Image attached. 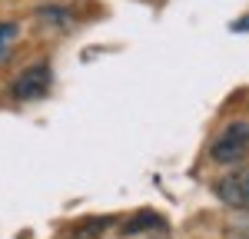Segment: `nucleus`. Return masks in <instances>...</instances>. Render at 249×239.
Here are the masks:
<instances>
[{
	"instance_id": "f257e3e1",
	"label": "nucleus",
	"mask_w": 249,
	"mask_h": 239,
	"mask_svg": "<svg viewBox=\"0 0 249 239\" xmlns=\"http://www.w3.org/2000/svg\"><path fill=\"white\" fill-rule=\"evenodd\" d=\"M210 156L216 163H239V159L249 156V126L246 123H232L226 126L219 137L213 139Z\"/></svg>"
},
{
	"instance_id": "f03ea898",
	"label": "nucleus",
	"mask_w": 249,
	"mask_h": 239,
	"mask_svg": "<svg viewBox=\"0 0 249 239\" xmlns=\"http://www.w3.org/2000/svg\"><path fill=\"white\" fill-rule=\"evenodd\" d=\"M50 83H53V73H50V67L40 60L34 67H27V70L10 83V93L17 100H40V97L50 93Z\"/></svg>"
},
{
	"instance_id": "7ed1b4c3",
	"label": "nucleus",
	"mask_w": 249,
	"mask_h": 239,
	"mask_svg": "<svg viewBox=\"0 0 249 239\" xmlns=\"http://www.w3.org/2000/svg\"><path fill=\"white\" fill-rule=\"evenodd\" d=\"M216 196L232 209H249V170H232L223 179H216Z\"/></svg>"
},
{
	"instance_id": "20e7f679",
	"label": "nucleus",
	"mask_w": 249,
	"mask_h": 239,
	"mask_svg": "<svg viewBox=\"0 0 249 239\" xmlns=\"http://www.w3.org/2000/svg\"><path fill=\"white\" fill-rule=\"evenodd\" d=\"M153 229H166V222H163V216L160 213H153V209H140L136 216H130L123 226H120V233L123 236H136V233H153Z\"/></svg>"
},
{
	"instance_id": "39448f33",
	"label": "nucleus",
	"mask_w": 249,
	"mask_h": 239,
	"mask_svg": "<svg viewBox=\"0 0 249 239\" xmlns=\"http://www.w3.org/2000/svg\"><path fill=\"white\" fill-rule=\"evenodd\" d=\"M110 216H93V219H83L77 229H70V239H100L107 229H110Z\"/></svg>"
},
{
	"instance_id": "423d86ee",
	"label": "nucleus",
	"mask_w": 249,
	"mask_h": 239,
	"mask_svg": "<svg viewBox=\"0 0 249 239\" xmlns=\"http://www.w3.org/2000/svg\"><path fill=\"white\" fill-rule=\"evenodd\" d=\"M226 236L230 239H249V209H239V216L226 226Z\"/></svg>"
},
{
	"instance_id": "0eeeda50",
	"label": "nucleus",
	"mask_w": 249,
	"mask_h": 239,
	"mask_svg": "<svg viewBox=\"0 0 249 239\" xmlns=\"http://www.w3.org/2000/svg\"><path fill=\"white\" fill-rule=\"evenodd\" d=\"M37 20L40 23H70V14H67L63 7H40Z\"/></svg>"
},
{
	"instance_id": "6e6552de",
	"label": "nucleus",
	"mask_w": 249,
	"mask_h": 239,
	"mask_svg": "<svg viewBox=\"0 0 249 239\" xmlns=\"http://www.w3.org/2000/svg\"><path fill=\"white\" fill-rule=\"evenodd\" d=\"M14 34H17V23H14V20H3V23H0V57H3V47L14 40Z\"/></svg>"
},
{
	"instance_id": "1a4fd4ad",
	"label": "nucleus",
	"mask_w": 249,
	"mask_h": 239,
	"mask_svg": "<svg viewBox=\"0 0 249 239\" xmlns=\"http://www.w3.org/2000/svg\"><path fill=\"white\" fill-rule=\"evenodd\" d=\"M232 30H249V17L239 20V23H232Z\"/></svg>"
}]
</instances>
